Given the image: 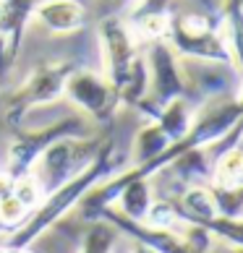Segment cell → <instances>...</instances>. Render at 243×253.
Returning <instances> with one entry per match:
<instances>
[{"mask_svg": "<svg viewBox=\"0 0 243 253\" xmlns=\"http://www.w3.org/2000/svg\"><path fill=\"white\" fill-rule=\"evenodd\" d=\"M146 58V76H149V91L146 99L139 105L142 112H152L157 107L167 105L170 99L189 97V84H186L181 58L167 44V40H152L144 50Z\"/></svg>", "mask_w": 243, "mask_h": 253, "instance_id": "obj_6", "label": "cell"}, {"mask_svg": "<svg viewBox=\"0 0 243 253\" xmlns=\"http://www.w3.org/2000/svg\"><path fill=\"white\" fill-rule=\"evenodd\" d=\"M29 209L16 199V196H5V199H0V227L3 230H16L18 224H24V219L29 217Z\"/></svg>", "mask_w": 243, "mask_h": 253, "instance_id": "obj_15", "label": "cell"}, {"mask_svg": "<svg viewBox=\"0 0 243 253\" xmlns=\"http://www.w3.org/2000/svg\"><path fill=\"white\" fill-rule=\"evenodd\" d=\"M63 97H68L71 105L97 126H110L120 107V99L105 73L81 68V65L65 81Z\"/></svg>", "mask_w": 243, "mask_h": 253, "instance_id": "obj_8", "label": "cell"}, {"mask_svg": "<svg viewBox=\"0 0 243 253\" xmlns=\"http://www.w3.org/2000/svg\"><path fill=\"white\" fill-rule=\"evenodd\" d=\"M146 115L165 130L170 141H181V138L189 133L196 110H194V105H191L189 97H178V99H170V102H167V105H162V107L146 112Z\"/></svg>", "mask_w": 243, "mask_h": 253, "instance_id": "obj_10", "label": "cell"}, {"mask_svg": "<svg viewBox=\"0 0 243 253\" xmlns=\"http://www.w3.org/2000/svg\"><path fill=\"white\" fill-rule=\"evenodd\" d=\"M241 133L230 141L228 149L214 159L209 170V185L212 188H241L243 185V157H241Z\"/></svg>", "mask_w": 243, "mask_h": 253, "instance_id": "obj_11", "label": "cell"}, {"mask_svg": "<svg viewBox=\"0 0 243 253\" xmlns=\"http://www.w3.org/2000/svg\"><path fill=\"white\" fill-rule=\"evenodd\" d=\"M13 177L8 175L5 170H0V199H5V196H11L13 193Z\"/></svg>", "mask_w": 243, "mask_h": 253, "instance_id": "obj_17", "label": "cell"}, {"mask_svg": "<svg viewBox=\"0 0 243 253\" xmlns=\"http://www.w3.org/2000/svg\"><path fill=\"white\" fill-rule=\"evenodd\" d=\"M79 65L71 60H55V63H42L40 68H34L24 84L18 86L5 105V120L13 130L29 118V112L37 107L52 105L58 102L65 91V81Z\"/></svg>", "mask_w": 243, "mask_h": 253, "instance_id": "obj_5", "label": "cell"}, {"mask_svg": "<svg viewBox=\"0 0 243 253\" xmlns=\"http://www.w3.org/2000/svg\"><path fill=\"white\" fill-rule=\"evenodd\" d=\"M165 40L181 60L189 58L196 63L230 68L236 76L241 73V55L230 47V42L225 40L214 16H199V13L173 16Z\"/></svg>", "mask_w": 243, "mask_h": 253, "instance_id": "obj_3", "label": "cell"}, {"mask_svg": "<svg viewBox=\"0 0 243 253\" xmlns=\"http://www.w3.org/2000/svg\"><path fill=\"white\" fill-rule=\"evenodd\" d=\"M118 243V230L105 219H95L79 243V253H113Z\"/></svg>", "mask_w": 243, "mask_h": 253, "instance_id": "obj_13", "label": "cell"}, {"mask_svg": "<svg viewBox=\"0 0 243 253\" xmlns=\"http://www.w3.org/2000/svg\"><path fill=\"white\" fill-rule=\"evenodd\" d=\"M209 185V183H207ZM209 191L214 196V206H217V214L225 219H241V211H243V193L241 188H212Z\"/></svg>", "mask_w": 243, "mask_h": 253, "instance_id": "obj_14", "label": "cell"}, {"mask_svg": "<svg viewBox=\"0 0 243 253\" xmlns=\"http://www.w3.org/2000/svg\"><path fill=\"white\" fill-rule=\"evenodd\" d=\"M97 3L105 8L110 16H120V13H126L128 8L136 3V0H97Z\"/></svg>", "mask_w": 243, "mask_h": 253, "instance_id": "obj_16", "label": "cell"}, {"mask_svg": "<svg viewBox=\"0 0 243 253\" xmlns=\"http://www.w3.org/2000/svg\"><path fill=\"white\" fill-rule=\"evenodd\" d=\"M102 144H105V138L97 136H63L58 141H52L37 157V162L29 170L42 196L52 193L55 188L68 183L71 177H76L81 170H87L99 154Z\"/></svg>", "mask_w": 243, "mask_h": 253, "instance_id": "obj_4", "label": "cell"}, {"mask_svg": "<svg viewBox=\"0 0 243 253\" xmlns=\"http://www.w3.org/2000/svg\"><path fill=\"white\" fill-rule=\"evenodd\" d=\"M8 253H34L32 248H13V251H8Z\"/></svg>", "mask_w": 243, "mask_h": 253, "instance_id": "obj_19", "label": "cell"}, {"mask_svg": "<svg viewBox=\"0 0 243 253\" xmlns=\"http://www.w3.org/2000/svg\"><path fill=\"white\" fill-rule=\"evenodd\" d=\"M128 253H154V251H149L146 246H142V243H131V251Z\"/></svg>", "mask_w": 243, "mask_h": 253, "instance_id": "obj_18", "label": "cell"}, {"mask_svg": "<svg viewBox=\"0 0 243 253\" xmlns=\"http://www.w3.org/2000/svg\"><path fill=\"white\" fill-rule=\"evenodd\" d=\"M170 144L173 141L167 138V133L152 120V123L144 126L134 138V146H131V165H142V162H149V159L165 154L167 149H170Z\"/></svg>", "mask_w": 243, "mask_h": 253, "instance_id": "obj_12", "label": "cell"}, {"mask_svg": "<svg viewBox=\"0 0 243 253\" xmlns=\"http://www.w3.org/2000/svg\"><path fill=\"white\" fill-rule=\"evenodd\" d=\"M0 253H8V248H3V246H0Z\"/></svg>", "mask_w": 243, "mask_h": 253, "instance_id": "obj_20", "label": "cell"}, {"mask_svg": "<svg viewBox=\"0 0 243 253\" xmlns=\"http://www.w3.org/2000/svg\"><path fill=\"white\" fill-rule=\"evenodd\" d=\"M99 47L105 60V76L113 84L120 105L139 107L146 99L149 76L142 42L120 16H107L99 24Z\"/></svg>", "mask_w": 243, "mask_h": 253, "instance_id": "obj_2", "label": "cell"}, {"mask_svg": "<svg viewBox=\"0 0 243 253\" xmlns=\"http://www.w3.org/2000/svg\"><path fill=\"white\" fill-rule=\"evenodd\" d=\"M63 136H89L87 133V123L81 118H60L55 123L40 126V128H16V138L8 146V165L5 172L13 177L29 175L32 165L37 162L45 149L52 141H58Z\"/></svg>", "mask_w": 243, "mask_h": 253, "instance_id": "obj_7", "label": "cell"}, {"mask_svg": "<svg viewBox=\"0 0 243 253\" xmlns=\"http://www.w3.org/2000/svg\"><path fill=\"white\" fill-rule=\"evenodd\" d=\"M123 167H126V162L118 157L115 144L110 141V138H105V144H102L99 154L95 157V162H92L87 170H81L76 177H71L65 185H60V188H55L52 193L45 196L40 201V206L24 219V224H18L16 230H11V235L3 243V248H8V251L32 248V243L40 240L50 227H55L73 206H79V201L95 188V185L107 180L110 175L120 172Z\"/></svg>", "mask_w": 243, "mask_h": 253, "instance_id": "obj_1", "label": "cell"}, {"mask_svg": "<svg viewBox=\"0 0 243 253\" xmlns=\"http://www.w3.org/2000/svg\"><path fill=\"white\" fill-rule=\"evenodd\" d=\"M32 18L52 34H73L87 24V8L79 0H40L32 8Z\"/></svg>", "mask_w": 243, "mask_h": 253, "instance_id": "obj_9", "label": "cell"}]
</instances>
